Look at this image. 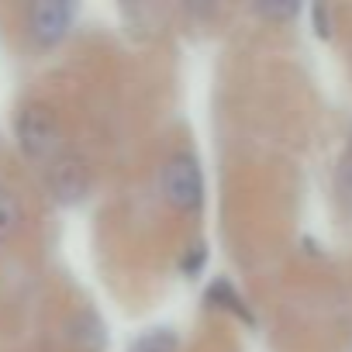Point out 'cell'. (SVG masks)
I'll return each mask as SVG.
<instances>
[{
	"label": "cell",
	"mask_w": 352,
	"mask_h": 352,
	"mask_svg": "<svg viewBox=\"0 0 352 352\" xmlns=\"http://www.w3.org/2000/svg\"><path fill=\"white\" fill-rule=\"evenodd\" d=\"M159 187H162V197H166L169 208H176V211H197L201 201H204V176H201L197 159L194 155H173L162 166Z\"/></svg>",
	"instance_id": "obj_1"
},
{
	"label": "cell",
	"mask_w": 352,
	"mask_h": 352,
	"mask_svg": "<svg viewBox=\"0 0 352 352\" xmlns=\"http://www.w3.org/2000/svg\"><path fill=\"white\" fill-rule=\"evenodd\" d=\"M18 142L32 159H52L59 152V121L49 107L28 104L18 114Z\"/></svg>",
	"instance_id": "obj_2"
},
{
	"label": "cell",
	"mask_w": 352,
	"mask_h": 352,
	"mask_svg": "<svg viewBox=\"0 0 352 352\" xmlns=\"http://www.w3.org/2000/svg\"><path fill=\"white\" fill-rule=\"evenodd\" d=\"M76 8L73 4H59V0H42L28 11V35L38 45H56L66 38L69 25H73Z\"/></svg>",
	"instance_id": "obj_3"
},
{
	"label": "cell",
	"mask_w": 352,
	"mask_h": 352,
	"mask_svg": "<svg viewBox=\"0 0 352 352\" xmlns=\"http://www.w3.org/2000/svg\"><path fill=\"white\" fill-rule=\"evenodd\" d=\"M49 187H52V194H56L63 204H80V201L87 197L90 176H87V169H83L80 159L59 155L56 166H52V173H49Z\"/></svg>",
	"instance_id": "obj_4"
},
{
	"label": "cell",
	"mask_w": 352,
	"mask_h": 352,
	"mask_svg": "<svg viewBox=\"0 0 352 352\" xmlns=\"http://www.w3.org/2000/svg\"><path fill=\"white\" fill-rule=\"evenodd\" d=\"M104 324H100V318L94 314V311H83L80 318H76V331H73V342L83 349V352H97L100 345H104Z\"/></svg>",
	"instance_id": "obj_5"
},
{
	"label": "cell",
	"mask_w": 352,
	"mask_h": 352,
	"mask_svg": "<svg viewBox=\"0 0 352 352\" xmlns=\"http://www.w3.org/2000/svg\"><path fill=\"white\" fill-rule=\"evenodd\" d=\"M21 218H25V214H21L18 197H14L11 190H0V242H8V239L18 235Z\"/></svg>",
	"instance_id": "obj_6"
},
{
	"label": "cell",
	"mask_w": 352,
	"mask_h": 352,
	"mask_svg": "<svg viewBox=\"0 0 352 352\" xmlns=\"http://www.w3.org/2000/svg\"><path fill=\"white\" fill-rule=\"evenodd\" d=\"M131 352H176V335L169 328H152L131 345Z\"/></svg>",
	"instance_id": "obj_7"
},
{
	"label": "cell",
	"mask_w": 352,
	"mask_h": 352,
	"mask_svg": "<svg viewBox=\"0 0 352 352\" xmlns=\"http://www.w3.org/2000/svg\"><path fill=\"white\" fill-rule=\"evenodd\" d=\"M208 297H211V300H225V307H232L235 314H242V318H249V311L242 307V300H239V297L232 294V287H228V283H214Z\"/></svg>",
	"instance_id": "obj_8"
},
{
	"label": "cell",
	"mask_w": 352,
	"mask_h": 352,
	"mask_svg": "<svg viewBox=\"0 0 352 352\" xmlns=\"http://www.w3.org/2000/svg\"><path fill=\"white\" fill-rule=\"evenodd\" d=\"M338 194H342V201L352 208V155L342 162V169H338Z\"/></svg>",
	"instance_id": "obj_9"
},
{
	"label": "cell",
	"mask_w": 352,
	"mask_h": 352,
	"mask_svg": "<svg viewBox=\"0 0 352 352\" xmlns=\"http://www.w3.org/2000/svg\"><path fill=\"white\" fill-rule=\"evenodd\" d=\"M256 11L266 14V18H280V21H287V18H294L300 8H297V4H259Z\"/></svg>",
	"instance_id": "obj_10"
},
{
	"label": "cell",
	"mask_w": 352,
	"mask_h": 352,
	"mask_svg": "<svg viewBox=\"0 0 352 352\" xmlns=\"http://www.w3.org/2000/svg\"><path fill=\"white\" fill-rule=\"evenodd\" d=\"M314 21H318V35H328V18H324V8H314Z\"/></svg>",
	"instance_id": "obj_11"
}]
</instances>
